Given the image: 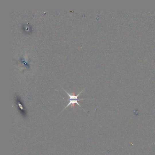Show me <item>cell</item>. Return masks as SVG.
<instances>
[{
	"instance_id": "6da1fadb",
	"label": "cell",
	"mask_w": 155,
	"mask_h": 155,
	"mask_svg": "<svg viewBox=\"0 0 155 155\" xmlns=\"http://www.w3.org/2000/svg\"><path fill=\"white\" fill-rule=\"evenodd\" d=\"M64 91H65V92H66V93H67V95H68V96H69V99L68 100H69V103L68 104V105L66 106V107H65L64 109L62 110V111L61 112L60 114L62 113V111H63L65 109H66V108H67L68 106H70V105H72V106H73V107H74V106L75 104H77V105H78L79 106H80L81 108H82V109H83V110H84V111H85L86 112L85 110L84 109L82 108V106L80 105V104H79V103L78 102V100H81L85 99V98H78V97L79 96L80 94H81V93H82V92L83 91H84V89H83V90H82V91H81L80 93H79V94L77 95H75L74 93H73V95H70L69 93H68L67 91H66V90H64Z\"/></svg>"
}]
</instances>
